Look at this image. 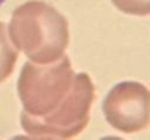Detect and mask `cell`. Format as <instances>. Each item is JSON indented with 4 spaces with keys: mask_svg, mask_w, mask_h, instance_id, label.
<instances>
[{
    "mask_svg": "<svg viewBox=\"0 0 150 140\" xmlns=\"http://www.w3.org/2000/svg\"><path fill=\"white\" fill-rule=\"evenodd\" d=\"M7 30L19 52L34 63L45 64L59 60L69 44L67 19L41 0L18 6L12 13Z\"/></svg>",
    "mask_w": 150,
    "mask_h": 140,
    "instance_id": "obj_1",
    "label": "cell"
},
{
    "mask_svg": "<svg viewBox=\"0 0 150 140\" xmlns=\"http://www.w3.org/2000/svg\"><path fill=\"white\" fill-rule=\"evenodd\" d=\"M74 77L75 71L66 54L52 63L27 61L16 84L21 113L41 118L53 112L69 93Z\"/></svg>",
    "mask_w": 150,
    "mask_h": 140,
    "instance_id": "obj_2",
    "label": "cell"
},
{
    "mask_svg": "<svg viewBox=\"0 0 150 140\" xmlns=\"http://www.w3.org/2000/svg\"><path fill=\"white\" fill-rule=\"evenodd\" d=\"M94 100L95 85L90 76L87 72H77L69 93L53 112L41 118L21 113V127L33 138H74L87 127Z\"/></svg>",
    "mask_w": 150,
    "mask_h": 140,
    "instance_id": "obj_3",
    "label": "cell"
},
{
    "mask_svg": "<svg viewBox=\"0 0 150 140\" xmlns=\"http://www.w3.org/2000/svg\"><path fill=\"white\" fill-rule=\"evenodd\" d=\"M102 111L105 121L121 133L144 131L150 123L149 89L135 80L120 82L108 91Z\"/></svg>",
    "mask_w": 150,
    "mask_h": 140,
    "instance_id": "obj_4",
    "label": "cell"
},
{
    "mask_svg": "<svg viewBox=\"0 0 150 140\" xmlns=\"http://www.w3.org/2000/svg\"><path fill=\"white\" fill-rule=\"evenodd\" d=\"M19 50L12 43L7 26L0 22V83L5 82L14 71Z\"/></svg>",
    "mask_w": 150,
    "mask_h": 140,
    "instance_id": "obj_5",
    "label": "cell"
},
{
    "mask_svg": "<svg viewBox=\"0 0 150 140\" xmlns=\"http://www.w3.org/2000/svg\"><path fill=\"white\" fill-rule=\"evenodd\" d=\"M122 13L136 16H146L150 13V0H111Z\"/></svg>",
    "mask_w": 150,
    "mask_h": 140,
    "instance_id": "obj_6",
    "label": "cell"
}]
</instances>
